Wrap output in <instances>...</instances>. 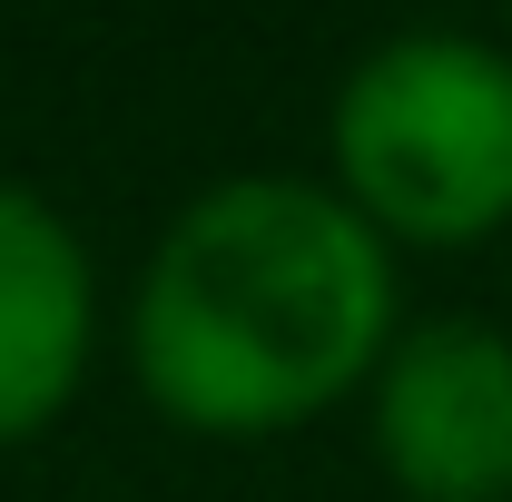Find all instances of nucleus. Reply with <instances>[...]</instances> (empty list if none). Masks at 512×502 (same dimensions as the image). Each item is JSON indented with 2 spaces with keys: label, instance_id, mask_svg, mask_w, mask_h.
I'll list each match as a JSON object with an SVG mask.
<instances>
[{
  "label": "nucleus",
  "instance_id": "obj_1",
  "mask_svg": "<svg viewBox=\"0 0 512 502\" xmlns=\"http://www.w3.org/2000/svg\"><path fill=\"white\" fill-rule=\"evenodd\" d=\"M404 256L296 168H237L148 237L119 315L128 384L197 443H276L375 384Z\"/></svg>",
  "mask_w": 512,
  "mask_h": 502
},
{
  "label": "nucleus",
  "instance_id": "obj_2",
  "mask_svg": "<svg viewBox=\"0 0 512 502\" xmlns=\"http://www.w3.org/2000/svg\"><path fill=\"white\" fill-rule=\"evenodd\" d=\"M325 188L394 256H463L512 227V40L384 30L325 99Z\"/></svg>",
  "mask_w": 512,
  "mask_h": 502
},
{
  "label": "nucleus",
  "instance_id": "obj_3",
  "mask_svg": "<svg viewBox=\"0 0 512 502\" xmlns=\"http://www.w3.org/2000/svg\"><path fill=\"white\" fill-rule=\"evenodd\" d=\"M365 404V453L404 502H512V325L404 315Z\"/></svg>",
  "mask_w": 512,
  "mask_h": 502
},
{
  "label": "nucleus",
  "instance_id": "obj_4",
  "mask_svg": "<svg viewBox=\"0 0 512 502\" xmlns=\"http://www.w3.org/2000/svg\"><path fill=\"white\" fill-rule=\"evenodd\" d=\"M99 256L60 197L0 178V453L40 443L99 365Z\"/></svg>",
  "mask_w": 512,
  "mask_h": 502
}]
</instances>
